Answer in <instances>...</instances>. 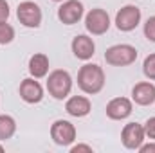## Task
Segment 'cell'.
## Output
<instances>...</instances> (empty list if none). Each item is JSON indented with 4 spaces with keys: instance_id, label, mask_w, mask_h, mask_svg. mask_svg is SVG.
<instances>
[{
    "instance_id": "1",
    "label": "cell",
    "mask_w": 155,
    "mask_h": 153,
    "mask_svg": "<svg viewBox=\"0 0 155 153\" xmlns=\"http://www.w3.org/2000/svg\"><path fill=\"white\" fill-rule=\"evenodd\" d=\"M78 86L88 94V96H94V94H99L105 86V72L99 65L96 63H85L79 72H78Z\"/></svg>"
},
{
    "instance_id": "2",
    "label": "cell",
    "mask_w": 155,
    "mask_h": 153,
    "mask_svg": "<svg viewBox=\"0 0 155 153\" xmlns=\"http://www.w3.org/2000/svg\"><path fill=\"white\" fill-rule=\"evenodd\" d=\"M72 90V77L67 70H52L47 77V92L58 101H63L71 96Z\"/></svg>"
},
{
    "instance_id": "3",
    "label": "cell",
    "mask_w": 155,
    "mask_h": 153,
    "mask_svg": "<svg viewBox=\"0 0 155 153\" xmlns=\"http://www.w3.org/2000/svg\"><path fill=\"white\" fill-rule=\"evenodd\" d=\"M137 60V49L128 43L112 45L105 52V61L112 67H128Z\"/></svg>"
},
{
    "instance_id": "4",
    "label": "cell",
    "mask_w": 155,
    "mask_h": 153,
    "mask_svg": "<svg viewBox=\"0 0 155 153\" xmlns=\"http://www.w3.org/2000/svg\"><path fill=\"white\" fill-rule=\"evenodd\" d=\"M85 27L94 36L105 34L110 29V16H108V13L105 9H101V7L90 9L87 13V16H85Z\"/></svg>"
},
{
    "instance_id": "5",
    "label": "cell",
    "mask_w": 155,
    "mask_h": 153,
    "mask_svg": "<svg viewBox=\"0 0 155 153\" xmlns=\"http://www.w3.org/2000/svg\"><path fill=\"white\" fill-rule=\"evenodd\" d=\"M16 16H18V22L24 27H29V29H36L41 24V9H40L38 4H35L31 0H25V2L18 4Z\"/></svg>"
},
{
    "instance_id": "6",
    "label": "cell",
    "mask_w": 155,
    "mask_h": 153,
    "mask_svg": "<svg viewBox=\"0 0 155 153\" xmlns=\"http://www.w3.org/2000/svg\"><path fill=\"white\" fill-rule=\"evenodd\" d=\"M51 139L58 146H71L76 141V126L71 121L58 119L51 126Z\"/></svg>"
},
{
    "instance_id": "7",
    "label": "cell",
    "mask_w": 155,
    "mask_h": 153,
    "mask_svg": "<svg viewBox=\"0 0 155 153\" xmlns=\"http://www.w3.org/2000/svg\"><path fill=\"white\" fill-rule=\"evenodd\" d=\"M141 24V9L137 5H124L116 15V27L121 33H130Z\"/></svg>"
},
{
    "instance_id": "8",
    "label": "cell",
    "mask_w": 155,
    "mask_h": 153,
    "mask_svg": "<svg viewBox=\"0 0 155 153\" xmlns=\"http://www.w3.org/2000/svg\"><path fill=\"white\" fill-rule=\"evenodd\" d=\"M144 128L139 122H128L121 132V142L126 150H139L141 144L144 142Z\"/></svg>"
},
{
    "instance_id": "9",
    "label": "cell",
    "mask_w": 155,
    "mask_h": 153,
    "mask_svg": "<svg viewBox=\"0 0 155 153\" xmlns=\"http://www.w3.org/2000/svg\"><path fill=\"white\" fill-rule=\"evenodd\" d=\"M83 18V4L79 0H65L58 7V20L65 25H74Z\"/></svg>"
},
{
    "instance_id": "10",
    "label": "cell",
    "mask_w": 155,
    "mask_h": 153,
    "mask_svg": "<svg viewBox=\"0 0 155 153\" xmlns=\"http://www.w3.org/2000/svg\"><path fill=\"white\" fill-rule=\"evenodd\" d=\"M18 92H20V97L25 103H29V105H36V103H40L43 99V88H41V85H40L38 81H36V77L24 79L20 83Z\"/></svg>"
},
{
    "instance_id": "11",
    "label": "cell",
    "mask_w": 155,
    "mask_h": 153,
    "mask_svg": "<svg viewBox=\"0 0 155 153\" xmlns=\"http://www.w3.org/2000/svg\"><path fill=\"white\" fill-rule=\"evenodd\" d=\"M132 110H134V105L128 97H114L107 105V115L112 121H123V119L130 117Z\"/></svg>"
},
{
    "instance_id": "12",
    "label": "cell",
    "mask_w": 155,
    "mask_h": 153,
    "mask_svg": "<svg viewBox=\"0 0 155 153\" xmlns=\"http://www.w3.org/2000/svg\"><path fill=\"white\" fill-rule=\"evenodd\" d=\"M132 99L139 106H150L155 103V85L150 81H141L132 88Z\"/></svg>"
},
{
    "instance_id": "13",
    "label": "cell",
    "mask_w": 155,
    "mask_h": 153,
    "mask_svg": "<svg viewBox=\"0 0 155 153\" xmlns=\"http://www.w3.org/2000/svg\"><path fill=\"white\" fill-rule=\"evenodd\" d=\"M71 49H72V52H74V56H76L78 60L87 61V60H90L94 56L96 43H94V40L90 38V36H87V34H78L76 38L72 40V43H71Z\"/></svg>"
},
{
    "instance_id": "14",
    "label": "cell",
    "mask_w": 155,
    "mask_h": 153,
    "mask_svg": "<svg viewBox=\"0 0 155 153\" xmlns=\"http://www.w3.org/2000/svg\"><path fill=\"white\" fill-rule=\"evenodd\" d=\"M65 110H67V114L72 115V117H85V115L90 114L92 103H90V99L85 97V96H72V97L67 99Z\"/></svg>"
},
{
    "instance_id": "15",
    "label": "cell",
    "mask_w": 155,
    "mask_h": 153,
    "mask_svg": "<svg viewBox=\"0 0 155 153\" xmlns=\"http://www.w3.org/2000/svg\"><path fill=\"white\" fill-rule=\"evenodd\" d=\"M29 72L31 76L40 79V77H45L49 72V58L41 52H36L29 58Z\"/></svg>"
},
{
    "instance_id": "16",
    "label": "cell",
    "mask_w": 155,
    "mask_h": 153,
    "mask_svg": "<svg viewBox=\"0 0 155 153\" xmlns=\"http://www.w3.org/2000/svg\"><path fill=\"white\" fill-rule=\"evenodd\" d=\"M16 132V121L11 117V115L2 114L0 115V142L11 139Z\"/></svg>"
},
{
    "instance_id": "17",
    "label": "cell",
    "mask_w": 155,
    "mask_h": 153,
    "mask_svg": "<svg viewBox=\"0 0 155 153\" xmlns=\"http://www.w3.org/2000/svg\"><path fill=\"white\" fill-rule=\"evenodd\" d=\"M15 40V27L7 22H0V45H7Z\"/></svg>"
},
{
    "instance_id": "18",
    "label": "cell",
    "mask_w": 155,
    "mask_h": 153,
    "mask_svg": "<svg viewBox=\"0 0 155 153\" xmlns=\"http://www.w3.org/2000/svg\"><path fill=\"white\" fill-rule=\"evenodd\" d=\"M143 72L148 79H153L155 81V52L144 58V63H143Z\"/></svg>"
},
{
    "instance_id": "19",
    "label": "cell",
    "mask_w": 155,
    "mask_h": 153,
    "mask_svg": "<svg viewBox=\"0 0 155 153\" xmlns=\"http://www.w3.org/2000/svg\"><path fill=\"white\" fill-rule=\"evenodd\" d=\"M144 36H146V40L155 43V16H150L146 20V24H144Z\"/></svg>"
},
{
    "instance_id": "20",
    "label": "cell",
    "mask_w": 155,
    "mask_h": 153,
    "mask_svg": "<svg viewBox=\"0 0 155 153\" xmlns=\"http://www.w3.org/2000/svg\"><path fill=\"white\" fill-rule=\"evenodd\" d=\"M143 128H144L146 137H150V139H153L155 141V117H150V119L143 124Z\"/></svg>"
},
{
    "instance_id": "21",
    "label": "cell",
    "mask_w": 155,
    "mask_h": 153,
    "mask_svg": "<svg viewBox=\"0 0 155 153\" xmlns=\"http://www.w3.org/2000/svg\"><path fill=\"white\" fill-rule=\"evenodd\" d=\"M9 4L5 0H0V22H7L9 18Z\"/></svg>"
},
{
    "instance_id": "22",
    "label": "cell",
    "mask_w": 155,
    "mask_h": 153,
    "mask_svg": "<svg viewBox=\"0 0 155 153\" xmlns=\"http://www.w3.org/2000/svg\"><path fill=\"white\" fill-rule=\"evenodd\" d=\"M79 151H87V153H92V146H88V144H76V146H72L71 148V153H79Z\"/></svg>"
},
{
    "instance_id": "23",
    "label": "cell",
    "mask_w": 155,
    "mask_h": 153,
    "mask_svg": "<svg viewBox=\"0 0 155 153\" xmlns=\"http://www.w3.org/2000/svg\"><path fill=\"white\" fill-rule=\"evenodd\" d=\"M139 151H141V153H155V142H148V144H141Z\"/></svg>"
},
{
    "instance_id": "24",
    "label": "cell",
    "mask_w": 155,
    "mask_h": 153,
    "mask_svg": "<svg viewBox=\"0 0 155 153\" xmlns=\"http://www.w3.org/2000/svg\"><path fill=\"white\" fill-rule=\"evenodd\" d=\"M0 153H4V146L2 144H0Z\"/></svg>"
},
{
    "instance_id": "25",
    "label": "cell",
    "mask_w": 155,
    "mask_h": 153,
    "mask_svg": "<svg viewBox=\"0 0 155 153\" xmlns=\"http://www.w3.org/2000/svg\"><path fill=\"white\" fill-rule=\"evenodd\" d=\"M52 2H63V0H52Z\"/></svg>"
}]
</instances>
